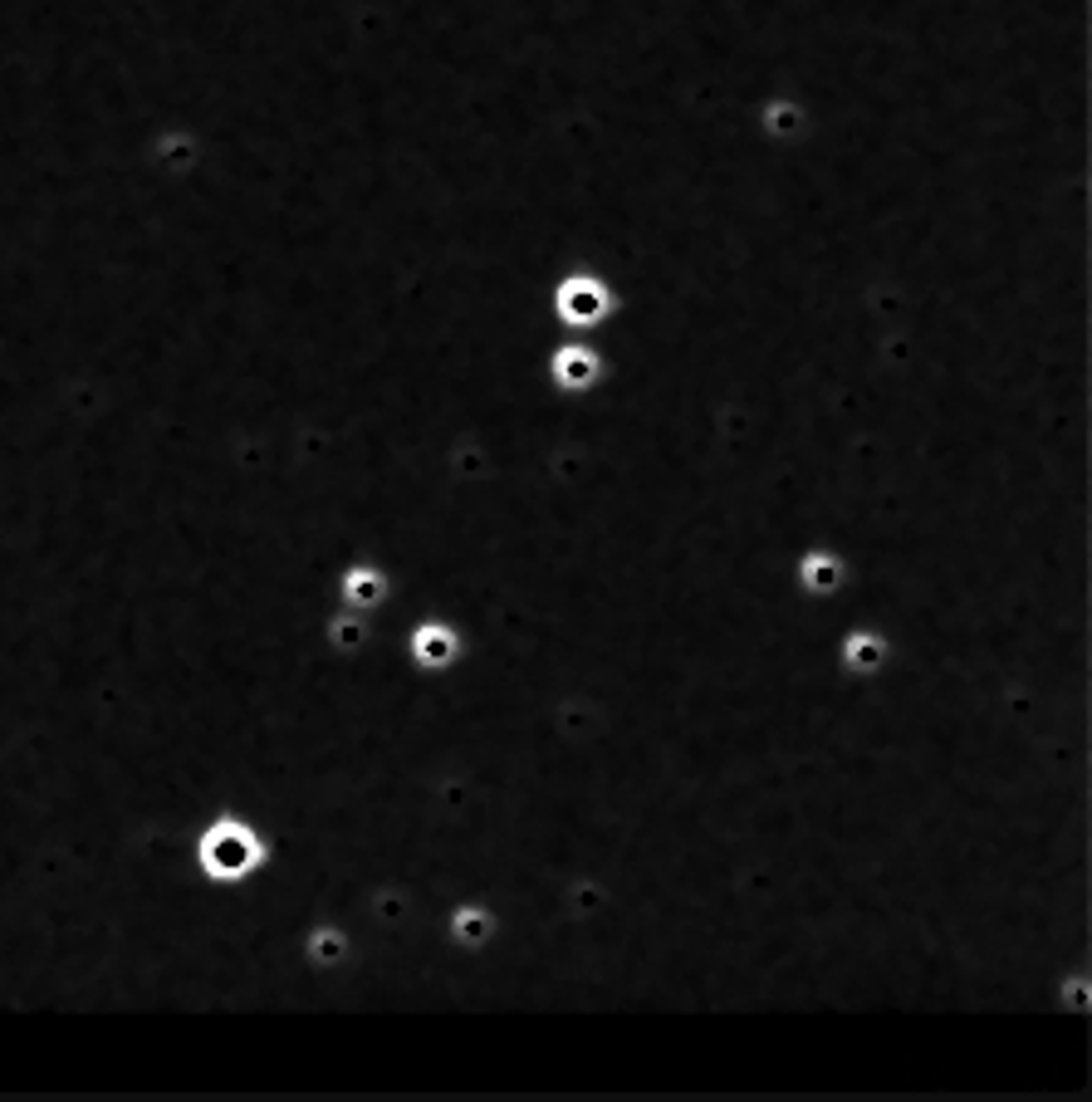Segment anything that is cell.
I'll list each match as a JSON object with an SVG mask.
<instances>
[{
	"instance_id": "obj_2",
	"label": "cell",
	"mask_w": 1092,
	"mask_h": 1102,
	"mask_svg": "<svg viewBox=\"0 0 1092 1102\" xmlns=\"http://www.w3.org/2000/svg\"><path fill=\"white\" fill-rule=\"evenodd\" d=\"M882 657H887V642H882L877 633H867V627H863V633L848 637V667H852V672H877Z\"/></svg>"
},
{
	"instance_id": "obj_3",
	"label": "cell",
	"mask_w": 1092,
	"mask_h": 1102,
	"mask_svg": "<svg viewBox=\"0 0 1092 1102\" xmlns=\"http://www.w3.org/2000/svg\"><path fill=\"white\" fill-rule=\"evenodd\" d=\"M456 936L461 941L475 936L470 946H485V941H490V912H485L481 901H466V907L456 912Z\"/></svg>"
},
{
	"instance_id": "obj_1",
	"label": "cell",
	"mask_w": 1092,
	"mask_h": 1102,
	"mask_svg": "<svg viewBox=\"0 0 1092 1102\" xmlns=\"http://www.w3.org/2000/svg\"><path fill=\"white\" fill-rule=\"evenodd\" d=\"M417 657L427 661V667H446V661L456 657V633L441 627V622H427V627L417 633Z\"/></svg>"
}]
</instances>
